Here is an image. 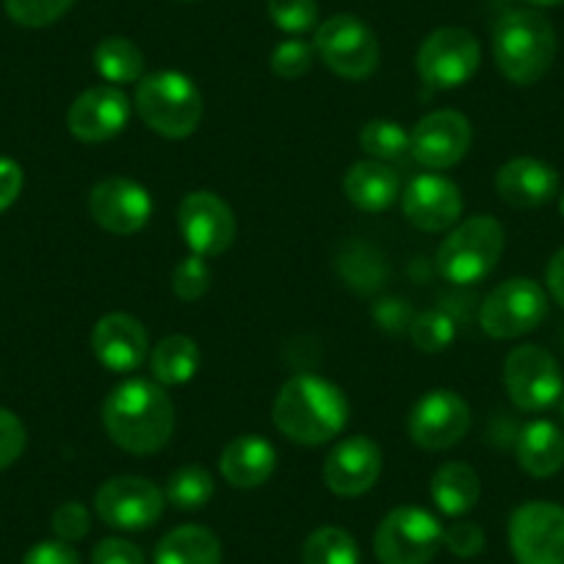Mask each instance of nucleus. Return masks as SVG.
Wrapping results in <instances>:
<instances>
[{"label":"nucleus","mask_w":564,"mask_h":564,"mask_svg":"<svg viewBox=\"0 0 564 564\" xmlns=\"http://www.w3.org/2000/svg\"><path fill=\"white\" fill-rule=\"evenodd\" d=\"M276 468V452L265 437L241 435L230 441L221 452L219 470L227 485L238 490H252V487L265 485Z\"/></svg>","instance_id":"obj_22"},{"label":"nucleus","mask_w":564,"mask_h":564,"mask_svg":"<svg viewBox=\"0 0 564 564\" xmlns=\"http://www.w3.org/2000/svg\"><path fill=\"white\" fill-rule=\"evenodd\" d=\"M95 69L111 86L139 84L144 78V53L128 36H106L95 47Z\"/></svg>","instance_id":"obj_28"},{"label":"nucleus","mask_w":564,"mask_h":564,"mask_svg":"<svg viewBox=\"0 0 564 564\" xmlns=\"http://www.w3.org/2000/svg\"><path fill=\"white\" fill-rule=\"evenodd\" d=\"M360 148L371 155L373 161H399L410 153V133L399 122L390 119H373L360 130Z\"/></svg>","instance_id":"obj_31"},{"label":"nucleus","mask_w":564,"mask_h":564,"mask_svg":"<svg viewBox=\"0 0 564 564\" xmlns=\"http://www.w3.org/2000/svg\"><path fill=\"white\" fill-rule=\"evenodd\" d=\"M135 111L153 133L164 139H186L199 128L203 95L188 75L161 69L135 84Z\"/></svg>","instance_id":"obj_4"},{"label":"nucleus","mask_w":564,"mask_h":564,"mask_svg":"<svg viewBox=\"0 0 564 564\" xmlns=\"http://www.w3.org/2000/svg\"><path fill=\"white\" fill-rule=\"evenodd\" d=\"M102 426L122 452L135 457L159 454L175 432V404L164 384L128 379L102 401Z\"/></svg>","instance_id":"obj_1"},{"label":"nucleus","mask_w":564,"mask_h":564,"mask_svg":"<svg viewBox=\"0 0 564 564\" xmlns=\"http://www.w3.org/2000/svg\"><path fill=\"white\" fill-rule=\"evenodd\" d=\"M562 417H564V393H562Z\"/></svg>","instance_id":"obj_46"},{"label":"nucleus","mask_w":564,"mask_h":564,"mask_svg":"<svg viewBox=\"0 0 564 564\" xmlns=\"http://www.w3.org/2000/svg\"><path fill=\"white\" fill-rule=\"evenodd\" d=\"M507 236L492 216H470L443 238L437 249V271L454 285H476L501 260Z\"/></svg>","instance_id":"obj_5"},{"label":"nucleus","mask_w":564,"mask_h":564,"mask_svg":"<svg viewBox=\"0 0 564 564\" xmlns=\"http://www.w3.org/2000/svg\"><path fill=\"white\" fill-rule=\"evenodd\" d=\"M91 351L97 362L113 373L139 371L150 357V335L130 313H108L95 324Z\"/></svg>","instance_id":"obj_20"},{"label":"nucleus","mask_w":564,"mask_h":564,"mask_svg":"<svg viewBox=\"0 0 564 564\" xmlns=\"http://www.w3.org/2000/svg\"><path fill=\"white\" fill-rule=\"evenodd\" d=\"M130 122V100L119 86L100 84L73 100L67 128L84 144H100L122 133Z\"/></svg>","instance_id":"obj_17"},{"label":"nucleus","mask_w":564,"mask_h":564,"mask_svg":"<svg viewBox=\"0 0 564 564\" xmlns=\"http://www.w3.org/2000/svg\"><path fill=\"white\" fill-rule=\"evenodd\" d=\"M25 443H29V435H25L23 421L12 410L0 406V470L23 457Z\"/></svg>","instance_id":"obj_38"},{"label":"nucleus","mask_w":564,"mask_h":564,"mask_svg":"<svg viewBox=\"0 0 564 564\" xmlns=\"http://www.w3.org/2000/svg\"><path fill=\"white\" fill-rule=\"evenodd\" d=\"M558 210H562V216H564V194H562V199H558Z\"/></svg>","instance_id":"obj_45"},{"label":"nucleus","mask_w":564,"mask_h":564,"mask_svg":"<svg viewBox=\"0 0 564 564\" xmlns=\"http://www.w3.org/2000/svg\"><path fill=\"white\" fill-rule=\"evenodd\" d=\"M545 282H547V294H551L553 302L564 311V247L558 249V252L551 258V263H547Z\"/></svg>","instance_id":"obj_43"},{"label":"nucleus","mask_w":564,"mask_h":564,"mask_svg":"<svg viewBox=\"0 0 564 564\" xmlns=\"http://www.w3.org/2000/svg\"><path fill=\"white\" fill-rule=\"evenodd\" d=\"M479 40L468 29H457V25L432 31L421 42L415 56L417 75L432 89H457V86H465L479 73Z\"/></svg>","instance_id":"obj_8"},{"label":"nucleus","mask_w":564,"mask_h":564,"mask_svg":"<svg viewBox=\"0 0 564 564\" xmlns=\"http://www.w3.org/2000/svg\"><path fill=\"white\" fill-rule=\"evenodd\" d=\"M269 18L280 31L300 36L318 25L316 0H269Z\"/></svg>","instance_id":"obj_34"},{"label":"nucleus","mask_w":564,"mask_h":564,"mask_svg":"<svg viewBox=\"0 0 564 564\" xmlns=\"http://www.w3.org/2000/svg\"><path fill=\"white\" fill-rule=\"evenodd\" d=\"M443 547V525L421 507H399L382 518L373 534L379 564H430Z\"/></svg>","instance_id":"obj_6"},{"label":"nucleus","mask_w":564,"mask_h":564,"mask_svg":"<svg viewBox=\"0 0 564 564\" xmlns=\"http://www.w3.org/2000/svg\"><path fill=\"white\" fill-rule=\"evenodd\" d=\"M153 564H221V542L205 525H177L161 536Z\"/></svg>","instance_id":"obj_25"},{"label":"nucleus","mask_w":564,"mask_h":564,"mask_svg":"<svg viewBox=\"0 0 564 564\" xmlns=\"http://www.w3.org/2000/svg\"><path fill=\"white\" fill-rule=\"evenodd\" d=\"M91 564H148L139 545L122 536H108L91 551Z\"/></svg>","instance_id":"obj_40"},{"label":"nucleus","mask_w":564,"mask_h":564,"mask_svg":"<svg viewBox=\"0 0 564 564\" xmlns=\"http://www.w3.org/2000/svg\"><path fill=\"white\" fill-rule=\"evenodd\" d=\"M518 465L534 479H547L564 465V435L556 423L531 421L518 437Z\"/></svg>","instance_id":"obj_24"},{"label":"nucleus","mask_w":564,"mask_h":564,"mask_svg":"<svg viewBox=\"0 0 564 564\" xmlns=\"http://www.w3.org/2000/svg\"><path fill=\"white\" fill-rule=\"evenodd\" d=\"M313 47L335 75L366 80L379 67V40L355 14H335L316 29Z\"/></svg>","instance_id":"obj_9"},{"label":"nucleus","mask_w":564,"mask_h":564,"mask_svg":"<svg viewBox=\"0 0 564 564\" xmlns=\"http://www.w3.org/2000/svg\"><path fill=\"white\" fill-rule=\"evenodd\" d=\"M344 194L355 208L382 214L399 199V175L382 161H360L344 175Z\"/></svg>","instance_id":"obj_23"},{"label":"nucleus","mask_w":564,"mask_h":564,"mask_svg":"<svg viewBox=\"0 0 564 564\" xmlns=\"http://www.w3.org/2000/svg\"><path fill=\"white\" fill-rule=\"evenodd\" d=\"M443 547H448L459 558H474L485 551V531L476 523L459 520V523L443 529Z\"/></svg>","instance_id":"obj_39"},{"label":"nucleus","mask_w":564,"mask_h":564,"mask_svg":"<svg viewBox=\"0 0 564 564\" xmlns=\"http://www.w3.org/2000/svg\"><path fill=\"white\" fill-rule=\"evenodd\" d=\"M556 31L534 9H514L503 14L492 34V56L507 80L531 86L547 75L556 58Z\"/></svg>","instance_id":"obj_3"},{"label":"nucleus","mask_w":564,"mask_h":564,"mask_svg":"<svg viewBox=\"0 0 564 564\" xmlns=\"http://www.w3.org/2000/svg\"><path fill=\"white\" fill-rule=\"evenodd\" d=\"M302 564H360V547L340 525H322L305 540Z\"/></svg>","instance_id":"obj_29"},{"label":"nucleus","mask_w":564,"mask_h":564,"mask_svg":"<svg viewBox=\"0 0 564 564\" xmlns=\"http://www.w3.org/2000/svg\"><path fill=\"white\" fill-rule=\"evenodd\" d=\"M313 58H316V47L294 36V40H285L274 47V53H271V73L276 78L296 80L311 73Z\"/></svg>","instance_id":"obj_35"},{"label":"nucleus","mask_w":564,"mask_h":564,"mask_svg":"<svg viewBox=\"0 0 564 564\" xmlns=\"http://www.w3.org/2000/svg\"><path fill=\"white\" fill-rule=\"evenodd\" d=\"M89 214L111 236H133L153 216V197L130 177H106L91 188Z\"/></svg>","instance_id":"obj_16"},{"label":"nucleus","mask_w":564,"mask_h":564,"mask_svg":"<svg viewBox=\"0 0 564 564\" xmlns=\"http://www.w3.org/2000/svg\"><path fill=\"white\" fill-rule=\"evenodd\" d=\"M7 14L23 29H45L69 12L73 0H3Z\"/></svg>","instance_id":"obj_33"},{"label":"nucleus","mask_w":564,"mask_h":564,"mask_svg":"<svg viewBox=\"0 0 564 564\" xmlns=\"http://www.w3.org/2000/svg\"><path fill=\"white\" fill-rule=\"evenodd\" d=\"M166 496L155 481L141 476L108 479L95 496V512L117 531H144L164 514Z\"/></svg>","instance_id":"obj_12"},{"label":"nucleus","mask_w":564,"mask_h":564,"mask_svg":"<svg viewBox=\"0 0 564 564\" xmlns=\"http://www.w3.org/2000/svg\"><path fill=\"white\" fill-rule=\"evenodd\" d=\"M470 430V406L459 393L446 388L430 390L415 401L410 412L412 443L426 452H446L454 448Z\"/></svg>","instance_id":"obj_13"},{"label":"nucleus","mask_w":564,"mask_h":564,"mask_svg":"<svg viewBox=\"0 0 564 564\" xmlns=\"http://www.w3.org/2000/svg\"><path fill=\"white\" fill-rule=\"evenodd\" d=\"M412 340L421 351H443L454 340V322L443 311H426L412 322Z\"/></svg>","instance_id":"obj_36"},{"label":"nucleus","mask_w":564,"mask_h":564,"mask_svg":"<svg viewBox=\"0 0 564 564\" xmlns=\"http://www.w3.org/2000/svg\"><path fill=\"white\" fill-rule=\"evenodd\" d=\"M210 280L214 274H210L208 258L192 252L172 269V294L181 302H197L210 291Z\"/></svg>","instance_id":"obj_32"},{"label":"nucleus","mask_w":564,"mask_h":564,"mask_svg":"<svg viewBox=\"0 0 564 564\" xmlns=\"http://www.w3.org/2000/svg\"><path fill=\"white\" fill-rule=\"evenodd\" d=\"M503 384L512 404L523 412H542L564 393L562 368L556 357L534 344L518 346L503 360Z\"/></svg>","instance_id":"obj_10"},{"label":"nucleus","mask_w":564,"mask_h":564,"mask_svg":"<svg viewBox=\"0 0 564 564\" xmlns=\"http://www.w3.org/2000/svg\"><path fill=\"white\" fill-rule=\"evenodd\" d=\"M525 3H531V7H558L564 0H525Z\"/></svg>","instance_id":"obj_44"},{"label":"nucleus","mask_w":564,"mask_h":564,"mask_svg":"<svg viewBox=\"0 0 564 564\" xmlns=\"http://www.w3.org/2000/svg\"><path fill=\"white\" fill-rule=\"evenodd\" d=\"M271 417L282 437L300 446H324L344 432L349 401L344 390L316 373H300L276 390Z\"/></svg>","instance_id":"obj_2"},{"label":"nucleus","mask_w":564,"mask_h":564,"mask_svg":"<svg viewBox=\"0 0 564 564\" xmlns=\"http://www.w3.org/2000/svg\"><path fill=\"white\" fill-rule=\"evenodd\" d=\"M199 371V346L188 335H170L150 351V373L159 384H186Z\"/></svg>","instance_id":"obj_27"},{"label":"nucleus","mask_w":564,"mask_h":564,"mask_svg":"<svg viewBox=\"0 0 564 564\" xmlns=\"http://www.w3.org/2000/svg\"><path fill=\"white\" fill-rule=\"evenodd\" d=\"M214 492V476L203 465H183V468H177L170 476L164 496L172 507L183 509V512H192V509H203L205 503H210Z\"/></svg>","instance_id":"obj_30"},{"label":"nucleus","mask_w":564,"mask_h":564,"mask_svg":"<svg viewBox=\"0 0 564 564\" xmlns=\"http://www.w3.org/2000/svg\"><path fill=\"white\" fill-rule=\"evenodd\" d=\"M177 227L192 249L199 258H219L236 243V216L232 208L214 192H192L183 197L177 208Z\"/></svg>","instance_id":"obj_14"},{"label":"nucleus","mask_w":564,"mask_h":564,"mask_svg":"<svg viewBox=\"0 0 564 564\" xmlns=\"http://www.w3.org/2000/svg\"><path fill=\"white\" fill-rule=\"evenodd\" d=\"M91 529V518L89 509L78 501H67L53 512V534L58 536L62 542H78L89 534Z\"/></svg>","instance_id":"obj_37"},{"label":"nucleus","mask_w":564,"mask_h":564,"mask_svg":"<svg viewBox=\"0 0 564 564\" xmlns=\"http://www.w3.org/2000/svg\"><path fill=\"white\" fill-rule=\"evenodd\" d=\"M401 210L406 221L423 232H443L463 216V192L448 177L426 172L417 175L401 194Z\"/></svg>","instance_id":"obj_19"},{"label":"nucleus","mask_w":564,"mask_h":564,"mask_svg":"<svg viewBox=\"0 0 564 564\" xmlns=\"http://www.w3.org/2000/svg\"><path fill=\"white\" fill-rule=\"evenodd\" d=\"M324 485L340 498L366 496L382 474V448L366 435L344 437L324 459Z\"/></svg>","instance_id":"obj_18"},{"label":"nucleus","mask_w":564,"mask_h":564,"mask_svg":"<svg viewBox=\"0 0 564 564\" xmlns=\"http://www.w3.org/2000/svg\"><path fill=\"white\" fill-rule=\"evenodd\" d=\"M547 316V294L529 276H512L487 294L479 322L490 338L512 340L534 333Z\"/></svg>","instance_id":"obj_7"},{"label":"nucleus","mask_w":564,"mask_h":564,"mask_svg":"<svg viewBox=\"0 0 564 564\" xmlns=\"http://www.w3.org/2000/svg\"><path fill=\"white\" fill-rule=\"evenodd\" d=\"M23 564H80L78 553L62 540H53V542H40V545L31 547L25 553Z\"/></svg>","instance_id":"obj_42"},{"label":"nucleus","mask_w":564,"mask_h":564,"mask_svg":"<svg viewBox=\"0 0 564 564\" xmlns=\"http://www.w3.org/2000/svg\"><path fill=\"white\" fill-rule=\"evenodd\" d=\"M481 481L468 463H446L432 476V501L448 518L468 514L479 503Z\"/></svg>","instance_id":"obj_26"},{"label":"nucleus","mask_w":564,"mask_h":564,"mask_svg":"<svg viewBox=\"0 0 564 564\" xmlns=\"http://www.w3.org/2000/svg\"><path fill=\"white\" fill-rule=\"evenodd\" d=\"M23 183H25L23 166H20L14 159L0 155V214L18 203L20 192H23Z\"/></svg>","instance_id":"obj_41"},{"label":"nucleus","mask_w":564,"mask_h":564,"mask_svg":"<svg viewBox=\"0 0 564 564\" xmlns=\"http://www.w3.org/2000/svg\"><path fill=\"white\" fill-rule=\"evenodd\" d=\"M474 128L459 111H432L410 130V155L423 170L443 172L468 155Z\"/></svg>","instance_id":"obj_15"},{"label":"nucleus","mask_w":564,"mask_h":564,"mask_svg":"<svg viewBox=\"0 0 564 564\" xmlns=\"http://www.w3.org/2000/svg\"><path fill=\"white\" fill-rule=\"evenodd\" d=\"M509 547L518 564H564V507L520 503L509 518Z\"/></svg>","instance_id":"obj_11"},{"label":"nucleus","mask_w":564,"mask_h":564,"mask_svg":"<svg viewBox=\"0 0 564 564\" xmlns=\"http://www.w3.org/2000/svg\"><path fill=\"white\" fill-rule=\"evenodd\" d=\"M496 192L512 208H540L558 194V172L545 161L520 155L498 170Z\"/></svg>","instance_id":"obj_21"}]
</instances>
